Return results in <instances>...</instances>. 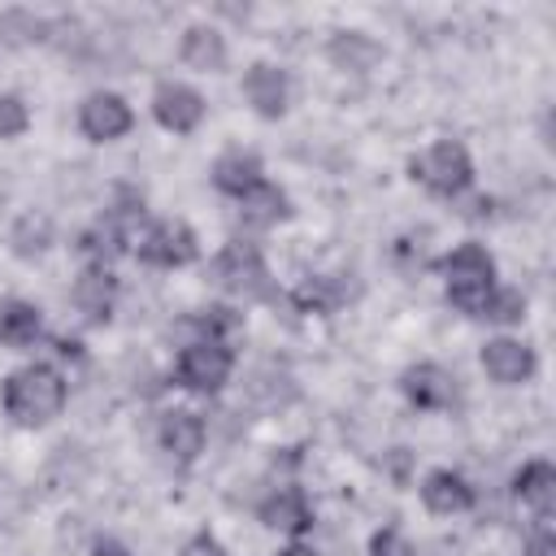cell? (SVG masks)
I'll return each instance as SVG.
<instances>
[{"mask_svg": "<svg viewBox=\"0 0 556 556\" xmlns=\"http://www.w3.org/2000/svg\"><path fill=\"white\" fill-rule=\"evenodd\" d=\"M65 404V382L56 369L48 365H30V369H17L9 382H4V408L13 421L22 426H43L48 417H56Z\"/></svg>", "mask_w": 556, "mask_h": 556, "instance_id": "cell-1", "label": "cell"}, {"mask_svg": "<svg viewBox=\"0 0 556 556\" xmlns=\"http://www.w3.org/2000/svg\"><path fill=\"white\" fill-rule=\"evenodd\" d=\"M443 274H447V300L460 308V313H473L482 317L486 300L495 295V265L486 256V248L478 243H460L447 261H443Z\"/></svg>", "mask_w": 556, "mask_h": 556, "instance_id": "cell-2", "label": "cell"}, {"mask_svg": "<svg viewBox=\"0 0 556 556\" xmlns=\"http://www.w3.org/2000/svg\"><path fill=\"white\" fill-rule=\"evenodd\" d=\"M413 174H417L430 191H439V195H456V191L469 187L473 165H469V152H465L460 143L443 139V143H434L421 161H413Z\"/></svg>", "mask_w": 556, "mask_h": 556, "instance_id": "cell-3", "label": "cell"}, {"mask_svg": "<svg viewBox=\"0 0 556 556\" xmlns=\"http://www.w3.org/2000/svg\"><path fill=\"white\" fill-rule=\"evenodd\" d=\"M213 278L235 295H269V269L252 243H230L213 261Z\"/></svg>", "mask_w": 556, "mask_h": 556, "instance_id": "cell-4", "label": "cell"}, {"mask_svg": "<svg viewBox=\"0 0 556 556\" xmlns=\"http://www.w3.org/2000/svg\"><path fill=\"white\" fill-rule=\"evenodd\" d=\"M230 365H235V356H230V348H226L222 339H200V343H191V348L182 352L178 378H182L191 391H217V387L230 378Z\"/></svg>", "mask_w": 556, "mask_h": 556, "instance_id": "cell-5", "label": "cell"}, {"mask_svg": "<svg viewBox=\"0 0 556 556\" xmlns=\"http://www.w3.org/2000/svg\"><path fill=\"white\" fill-rule=\"evenodd\" d=\"M152 113H156V122H161L165 130L187 135V130H195L200 117H204V96L191 91V87H182V83H161L156 96H152Z\"/></svg>", "mask_w": 556, "mask_h": 556, "instance_id": "cell-6", "label": "cell"}, {"mask_svg": "<svg viewBox=\"0 0 556 556\" xmlns=\"http://www.w3.org/2000/svg\"><path fill=\"white\" fill-rule=\"evenodd\" d=\"M78 126H83V135L96 139V143L117 139V135L130 130V104H126L122 96H113V91H96V96L83 100V109H78Z\"/></svg>", "mask_w": 556, "mask_h": 556, "instance_id": "cell-7", "label": "cell"}, {"mask_svg": "<svg viewBox=\"0 0 556 556\" xmlns=\"http://www.w3.org/2000/svg\"><path fill=\"white\" fill-rule=\"evenodd\" d=\"M139 256H143L148 265H165V269L187 265V261H195V235H191L182 222H161V226H152L148 239L139 243Z\"/></svg>", "mask_w": 556, "mask_h": 556, "instance_id": "cell-8", "label": "cell"}, {"mask_svg": "<svg viewBox=\"0 0 556 556\" xmlns=\"http://www.w3.org/2000/svg\"><path fill=\"white\" fill-rule=\"evenodd\" d=\"M243 91H248V100L256 104L261 117H278V113L287 109V74H282L278 65H269V61H256V65L248 70Z\"/></svg>", "mask_w": 556, "mask_h": 556, "instance_id": "cell-9", "label": "cell"}, {"mask_svg": "<svg viewBox=\"0 0 556 556\" xmlns=\"http://www.w3.org/2000/svg\"><path fill=\"white\" fill-rule=\"evenodd\" d=\"M482 369H486L495 382H521V378H530L534 356H530V348L517 343V339H491V343L482 348Z\"/></svg>", "mask_w": 556, "mask_h": 556, "instance_id": "cell-10", "label": "cell"}, {"mask_svg": "<svg viewBox=\"0 0 556 556\" xmlns=\"http://www.w3.org/2000/svg\"><path fill=\"white\" fill-rule=\"evenodd\" d=\"M421 500H426L430 513H443L447 517V513H465L473 504V486L460 473H452V469H434L421 482Z\"/></svg>", "mask_w": 556, "mask_h": 556, "instance_id": "cell-11", "label": "cell"}, {"mask_svg": "<svg viewBox=\"0 0 556 556\" xmlns=\"http://www.w3.org/2000/svg\"><path fill=\"white\" fill-rule=\"evenodd\" d=\"M404 391L417 408H447L456 400V387L439 365H413L404 374Z\"/></svg>", "mask_w": 556, "mask_h": 556, "instance_id": "cell-12", "label": "cell"}, {"mask_svg": "<svg viewBox=\"0 0 556 556\" xmlns=\"http://www.w3.org/2000/svg\"><path fill=\"white\" fill-rule=\"evenodd\" d=\"M261 521L274 526V530H282V534H300V530H308V526H313V513H308L304 491L287 486V491L269 495V500L261 504Z\"/></svg>", "mask_w": 556, "mask_h": 556, "instance_id": "cell-13", "label": "cell"}, {"mask_svg": "<svg viewBox=\"0 0 556 556\" xmlns=\"http://www.w3.org/2000/svg\"><path fill=\"white\" fill-rule=\"evenodd\" d=\"M161 443L178 460H191L204 447V421L195 413H187V408H174V413L161 417Z\"/></svg>", "mask_w": 556, "mask_h": 556, "instance_id": "cell-14", "label": "cell"}, {"mask_svg": "<svg viewBox=\"0 0 556 556\" xmlns=\"http://www.w3.org/2000/svg\"><path fill=\"white\" fill-rule=\"evenodd\" d=\"M113 291H117L113 274H109L104 265H91V269L74 282V304L87 313V321H104L109 308H113Z\"/></svg>", "mask_w": 556, "mask_h": 556, "instance_id": "cell-15", "label": "cell"}, {"mask_svg": "<svg viewBox=\"0 0 556 556\" xmlns=\"http://www.w3.org/2000/svg\"><path fill=\"white\" fill-rule=\"evenodd\" d=\"M213 182L230 195H248L252 187H261V161L252 152H226L217 165H213Z\"/></svg>", "mask_w": 556, "mask_h": 556, "instance_id": "cell-16", "label": "cell"}, {"mask_svg": "<svg viewBox=\"0 0 556 556\" xmlns=\"http://www.w3.org/2000/svg\"><path fill=\"white\" fill-rule=\"evenodd\" d=\"M326 52H330V61H334L339 70H352V74H365V70L382 56V48H378L369 35H361V30H339Z\"/></svg>", "mask_w": 556, "mask_h": 556, "instance_id": "cell-17", "label": "cell"}, {"mask_svg": "<svg viewBox=\"0 0 556 556\" xmlns=\"http://www.w3.org/2000/svg\"><path fill=\"white\" fill-rule=\"evenodd\" d=\"M39 334V308L26 300H4L0 304V343L9 348H26Z\"/></svg>", "mask_w": 556, "mask_h": 556, "instance_id": "cell-18", "label": "cell"}, {"mask_svg": "<svg viewBox=\"0 0 556 556\" xmlns=\"http://www.w3.org/2000/svg\"><path fill=\"white\" fill-rule=\"evenodd\" d=\"M182 61H187L191 70H222V61H226L222 35H217L213 26H191V30L182 35Z\"/></svg>", "mask_w": 556, "mask_h": 556, "instance_id": "cell-19", "label": "cell"}, {"mask_svg": "<svg viewBox=\"0 0 556 556\" xmlns=\"http://www.w3.org/2000/svg\"><path fill=\"white\" fill-rule=\"evenodd\" d=\"M517 495H521L530 508H539V513L547 517V508H552V500H556V469H552L547 460H530V465L517 473Z\"/></svg>", "mask_w": 556, "mask_h": 556, "instance_id": "cell-20", "label": "cell"}, {"mask_svg": "<svg viewBox=\"0 0 556 556\" xmlns=\"http://www.w3.org/2000/svg\"><path fill=\"white\" fill-rule=\"evenodd\" d=\"M282 217H287V195H282L278 187L261 182V187H252V191L243 195V222H248V226H274V222H282Z\"/></svg>", "mask_w": 556, "mask_h": 556, "instance_id": "cell-21", "label": "cell"}, {"mask_svg": "<svg viewBox=\"0 0 556 556\" xmlns=\"http://www.w3.org/2000/svg\"><path fill=\"white\" fill-rule=\"evenodd\" d=\"M48 22L43 17H35L30 9H4L0 13V39L4 43H39V39H48Z\"/></svg>", "mask_w": 556, "mask_h": 556, "instance_id": "cell-22", "label": "cell"}, {"mask_svg": "<svg viewBox=\"0 0 556 556\" xmlns=\"http://www.w3.org/2000/svg\"><path fill=\"white\" fill-rule=\"evenodd\" d=\"M48 239H52V226H48V217H43V213H26V217L13 226V248H17L22 256L43 252V248H48Z\"/></svg>", "mask_w": 556, "mask_h": 556, "instance_id": "cell-23", "label": "cell"}, {"mask_svg": "<svg viewBox=\"0 0 556 556\" xmlns=\"http://www.w3.org/2000/svg\"><path fill=\"white\" fill-rule=\"evenodd\" d=\"M252 395H256L265 408H278V404H287V400L295 395V387H291L287 374H278V369H261V374L252 378Z\"/></svg>", "mask_w": 556, "mask_h": 556, "instance_id": "cell-24", "label": "cell"}, {"mask_svg": "<svg viewBox=\"0 0 556 556\" xmlns=\"http://www.w3.org/2000/svg\"><path fill=\"white\" fill-rule=\"evenodd\" d=\"M343 300V287H334L330 278H308L300 291H295V304L300 308H313V313H326Z\"/></svg>", "mask_w": 556, "mask_h": 556, "instance_id": "cell-25", "label": "cell"}, {"mask_svg": "<svg viewBox=\"0 0 556 556\" xmlns=\"http://www.w3.org/2000/svg\"><path fill=\"white\" fill-rule=\"evenodd\" d=\"M521 313H526V300H521L517 291H500V295H491L486 308H482V317H491V321H517Z\"/></svg>", "mask_w": 556, "mask_h": 556, "instance_id": "cell-26", "label": "cell"}, {"mask_svg": "<svg viewBox=\"0 0 556 556\" xmlns=\"http://www.w3.org/2000/svg\"><path fill=\"white\" fill-rule=\"evenodd\" d=\"M26 104L17 100V96H0V139H13V135H22L26 130Z\"/></svg>", "mask_w": 556, "mask_h": 556, "instance_id": "cell-27", "label": "cell"}, {"mask_svg": "<svg viewBox=\"0 0 556 556\" xmlns=\"http://www.w3.org/2000/svg\"><path fill=\"white\" fill-rule=\"evenodd\" d=\"M369 556H413V552H408V543H404L395 530H382V534H374Z\"/></svg>", "mask_w": 556, "mask_h": 556, "instance_id": "cell-28", "label": "cell"}, {"mask_svg": "<svg viewBox=\"0 0 556 556\" xmlns=\"http://www.w3.org/2000/svg\"><path fill=\"white\" fill-rule=\"evenodd\" d=\"M182 556H226V547H222L213 534H195V539L182 547Z\"/></svg>", "mask_w": 556, "mask_h": 556, "instance_id": "cell-29", "label": "cell"}, {"mask_svg": "<svg viewBox=\"0 0 556 556\" xmlns=\"http://www.w3.org/2000/svg\"><path fill=\"white\" fill-rule=\"evenodd\" d=\"M556 547H552V534L547 530H539L534 539H530V547H526V556H552Z\"/></svg>", "mask_w": 556, "mask_h": 556, "instance_id": "cell-30", "label": "cell"}, {"mask_svg": "<svg viewBox=\"0 0 556 556\" xmlns=\"http://www.w3.org/2000/svg\"><path fill=\"white\" fill-rule=\"evenodd\" d=\"M96 556H126V552H122L117 543H100V547H96Z\"/></svg>", "mask_w": 556, "mask_h": 556, "instance_id": "cell-31", "label": "cell"}, {"mask_svg": "<svg viewBox=\"0 0 556 556\" xmlns=\"http://www.w3.org/2000/svg\"><path fill=\"white\" fill-rule=\"evenodd\" d=\"M282 556H308V552H304V547H291V552H282Z\"/></svg>", "mask_w": 556, "mask_h": 556, "instance_id": "cell-32", "label": "cell"}]
</instances>
